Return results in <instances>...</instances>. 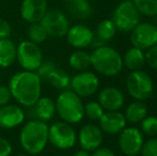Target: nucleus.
I'll use <instances>...</instances> for the list:
<instances>
[{"label": "nucleus", "mask_w": 157, "mask_h": 156, "mask_svg": "<svg viewBox=\"0 0 157 156\" xmlns=\"http://www.w3.org/2000/svg\"><path fill=\"white\" fill-rule=\"evenodd\" d=\"M42 80L35 72L25 71L14 74L9 81V89L18 104L25 107L34 105L41 97Z\"/></svg>", "instance_id": "1"}, {"label": "nucleus", "mask_w": 157, "mask_h": 156, "mask_svg": "<svg viewBox=\"0 0 157 156\" xmlns=\"http://www.w3.org/2000/svg\"><path fill=\"white\" fill-rule=\"evenodd\" d=\"M48 126L46 122L30 120L23 126L19 134L21 146L30 155L40 154L48 142Z\"/></svg>", "instance_id": "2"}, {"label": "nucleus", "mask_w": 157, "mask_h": 156, "mask_svg": "<svg viewBox=\"0 0 157 156\" xmlns=\"http://www.w3.org/2000/svg\"><path fill=\"white\" fill-rule=\"evenodd\" d=\"M91 65L101 75L116 76L122 71V56L114 48L109 46H99L93 50L91 55Z\"/></svg>", "instance_id": "3"}, {"label": "nucleus", "mask_w": 157, "mask_h": 156, "mask_svg": "<svg viewBox=\"0 0 157 156\" xmlns=\"http://www.w3.org/2000/svg\"><path fill=\"white\" fill-rule=\"evenodd\" d=\"M55 103L56 111L64 122L76 124L85 117V106L82 101L71 90H63Z\"/></svg>", "instance_id": "4"}, {"label": "nucleus", "mask_w": 157, "mask_h": 156, "mask_svg": "<svg viewBox=\"0 0 157 156\" xmlns=\"http://www.w3.org/2000/svg\"><path fill=\"white\" fill-rule=\"evenodd\" d=\"M126 89L137 101L147 100L153 95L154 85L151 76L141 70L132 71L126 78Z\"/></svg>", "instance_id": "5"}, {"label": "nucleus", "mask_w": 157, "mask_h": 156, "mask_svg": "<svg viewBox=\"0 0 157 156\" xmlns=\"http://www.w3.org/2000/svg\"><path fill=\"white\" fill-rule=\"evenodd\" d=\"M112 21L118 30L130 32L140 23V12L132 0H124L114 10Z\"/></svg>", "instance_id": "6"}, {"label": "nucleus", "mask_w": 157, "mask_h": 156, "mask_svg": "<svg viewBox=\"0 0 157 156\" xmlns=\"http://www.w3.org/2000/svg\"><path fill=\"white\" fill-rule=\"evenodd\" d=\"M77 135L70 123L56 122L48 128V141L59 150H68L76 143Z\"/></svg>", "instance_id": "7"}, {"label": "nucleus", "mask_w": 157, "mask_h": 156, "mask_svg": "<svg viewBox=\"0 0 157 156\" xmlns=\"http://www.w3.org/2000/svg\"><path fill=\"white\" fill-rule=\"evenodd\" d=\"M16 60L25 71L35 72L43 62V52L37 44L31 41H23L17 46Z\"/></svg>", "instance_id": "8"}, {"label": "nucleus", "mask_w": 157, "mask_h": 156, "mask_svg": "<svg viewBox=\"0 0 157 156\" xmlns=\"http://www.w3.org/2000/svg\"><path fill=\"white\" fill-rule=\"evenodd\" d=\"M40 23L47 31L48 36L62 38L70 29V21L63 12L59 10H47Z\"/></svg>", "instance_id": "9"}, {"label": "nucleus", "mask_w": 157, "mask_h": 156, "mask_svg": "<svg viewBox=\"0 0 157 156\" xmlns=\"http://www.w3.org/2000/svg\"><path fill=\"white\" fill-rule=\"evenodd\" d=\"M132 46L140 49H149L157 44V27L151 23H139L130 31Z\"/></svg>", "instance_id": "10"}, {"label": "nucleus", "mask_w": 157, "mask_h": 156, "mask_svg": "<svg viewBox=\"0 0 157 156\" xmlns=\"http://www.w3.org/2000/svg\"><path fill=\"white\" fill-rule=\"evenodd\" d=\"M71 88L79 97L93 95L99 87L98 77L92 72H81L71 78Z\"/></svg>", "instance_id": "11"}, {"label": "nucleus", "mask_w": 157, "mask_h": 156, "mask_svg": "<svg viewBox=\"0 0 157 156\" xmlns=\"http://www.w3.org/2000/svg\"><path fill=\"white\" fill-rule=\"evenodd\" d=\"M143 135L136 127L124 128L119 137V146L127 156H136L141 151L143 144Z\"/></svg>", "instance_id": "12"}, {"label": "nucleus", "mask_w": 157, "mask_h": 156, "mask_svg": "<svg viewBox=\"0 0 157 156\" xmlns=\"http://www.w3.org/2000/svg\"><path fill=\"white\" fill-rule=\"evenodd\" d=\"M56 112V103L48 96H41L34 105L27 107L26 116L32 120H39L42 122H48Z\"/></svg>", "instance_id": "13"}, {"label": "nucleus", "mask_w": 157, "mask_h": 156, "mask_svg": "<svg viewBox=\"0 0 157 156\" xmlns=\"http://www.w3.org/2000/svg\"><path fill=\"white\" fill-rule=\"evenodd\" d=\"M78 141L81 149L86 151H94L99 148L103 142V131L94 124H87L80 129Z\"/></svg>", "instance_id": "14"}, {"label": "nucleus", "mask_w": 157, "mask_h": 156, "mask_svg": "<svg viewBox=\"0 0 157 156\" xmlns=\"http://www.w3.org/2000/svg\"><path fill=\"white\" fill-rule=\"evenodd\" d=\"M66 39L70 45H72L73 47L82 49V48L89 47L93 43L94 34L92 30L87 26L75 25L73 27H70L66 33Z\"/></svg>", "instance_id": "15"}, {"label": "nucleus", "mask_w": 157, "mask_h": 156, "mask_svg": "<svg viewBox=\"0 0 157 156\" xmlns=\"http://www.w3.org/2000/svg\"><path fill=\"white\" fill-rule=\"evenodd\" d=\"M47 12V0H24L21 6V15L26 21L40 23Z\"/></svg>", "instance_id": "16"}, {"label": "nucleus", "mask_w": 157, "mask_h": 156, "mask_svg": "<svg viewBox=\"0 0 157 156\" xmlns=\"http://www.w3.org/2000/svg\"><path fill=\"white\" fill-rule=\"evenodd\" d=\"M25 111L17 105H4L0 107V127L14 128L25 121Z\"/></svg>", "instance_id": "17"}, {"label": "nucleus", "mask_w": 157, "mask_h": 156, "mask_svg": "<svg viewBox=\"0 0 157 156\" xmlns=\"http://www.w3.org/2000/svg\"><path fill=\"white\" fill-rule=\"evenodd\" d=\"M126 119L124 115L119 111H107L104 112L101 118L99 119V128L101 131L109 134V135H117L121 133L125 128Z\"/></svg>", "instance_id": "18"}, {"label": "nucleus", "mask_w": 157, "mask_h": 156, "mask_svg": "<svg viewBox=\"0 0 157 156\" xmlns=\"http://www.w3.org/2000/svg\"><path fill=\"white\" fill-rule=\"evenodd\" d=\"M98 103L108 111H117L122 108L124 104V95L119 89L108 87L99 92Z\"/></svg>", "instance_id": "19"}, {"label": "nucleus", "mask_w": 157, "mask_h": 156, "mask_svg": "<svg viewBox=\"0 0 157 156\" xmlns=\"http://www.w3.org/2000/svg\"><path fill=\"white\" fill-rule=\"evenodd\" d=\"M17 46L10 39L0 40V67H9L16 61Z\"/></svg>", "instance_id": "20"}, {"label": "nucleus", "mask_w": 157, "mask_h": 156, "mask_svg": "<svg viewBox=\"0 0 157 156\" xmlns=\"http://www.w3.org/2000/svg\"><path fill=\"white\" fill-rule=\"evenodd\" d=\"M123 65L132 71L141 70L145 63V55L142 52V49L137 47H132L125 52L122 58Z\"/></svg>", "instance_id": "21"}, {"label": "nucleus", "mask_w": 157, "mask_h": 156, "mask_svg": "<svg viewBox=\"0 0 157 156\" xmlns=\"http://www.w3.org/2000/svg\"><path fill=\"white\" fill-rule=\"evenodd\" d=\"M147 115V105L142 101H136L127 106L125 111V119L130 123H139Z\"/></svg>", "instance_id": "22"}, {"label": "nucleus", "mask_w": 157, "mask_h": 156, "mask_svg": "<svg viewBox=\"0 0 157 156\" xmlns=\"http://www.w3.org/2000/svg\"><path fill=\"white\" fill-rule=\"evenodd\" d=\"M70 12L81 19L88 18L92 14V8L88 0H64Z\"/></svg>", "instance_id": "23"}, {"label": "nucleus", "mask_w": 157, "mask_h": 156, "mask_svg": "<svg viewBox=\"0 0 157 156\" xmlns=\"http://www.w3.org/2000/svg\"><path fill=\"white\" fill-rule=\"evenodd\" d=\"M45 81H47V82L49 83L52 87H54L55 89L62 90L63 91V90H66L70 87L71 78H70V76H68V74L66 73L64 70L56 67L54 71L50 72Z\"/></svg>", "instance_id": "24"}, {"label": "nucleus", "mask_w": 157, "mask_h": 156, "mask_svg": "<svg viewBox=\"0 0 157 156\" xmlns=\"http://www.w3.org/2000/svg\"><path fill=\"white\" fill-rule=\"evenodd\" d=\"M68 63H70L71 67L74 69L75 71H87L91 67V57L87 51L77 50V51H74L70 56Z\"/></svg>", "instance_id": "25"}, {"label": "nucleus", "mask_w": 157, "mask_h": 156, "mask_svg": "<svg viewBox=\"0 0 157 156\" xmlns=\"http://www.w3.org/2000/svg\"><path fill=\"white\" fill-rule=\"evenodd\" d=\"M117 30L118 29H117L113 21L110 19H104L97 25V38L101 41H109L116 36Z\"/></svg>", "instance_id": "26"}, {"label": "nucleus", "mask_w": 157, "mask_h": 156, "mask_svg": "<svg viewBox=\"0 0 157 156\" xmlns=\"http://www.w3.org/2000/svg\"><path fill=\"white\" fill-rule=\"evenodd\" d=\"M28 36L29 41L35 44H41L47 40L48 33L41 23H32L28 28Z\"/></svg>", "instance_id": "27"}, {"label": "nucleus", "mask_w": 157, "mask_h": 156, "mask_svg": "<svg viewBox=\"0 0 157 156\" xmlns=\"http://www.w3.org/2000/svg\"><path fill=\"white\" fill-rule=\"evenodd\" d=\"M140 14L145 16L157 15V0H132Z\"/></svg>", "instance_id": "28"}, {"label": "nucleus", "mask_w": 157, "mask_h": 156, "mask_svg": "<svg viewBox=\"0 0 157 156\" xmlns=\"http://www.w3.org/2000/svg\"><path fill=\"white\" fill-rule=\"evenodd\" d=\"M85 115L92 121H99L104 115V108L97 102H89L85 106Z\"/></svg>", "instance_id": "29"}, {"label": "nucleus", "mask_w": 157, "mask_h": 156, "mask_svg": "<svg viewBox=\"0 0 157 156\" xmlns=\"http://www.w3.org/2000/svg\"><path fill=\"white\" fill-rule=\"evenodd\" d=\"M141 131L147 136L157 135V118L145 117L141 121Z\"/></svg>", "instance_id": "30"}, {"label": "nucleus", "mask_w": 157, "mask_h": 156, "mask_svg": "<svg viewBox=\"0 0 157 156\" xmlns=\"http://www.w3.org/2000/svg\"><path fill=\"white\" fill-rule=\"evenodd\" d=\"M56 67V64H55V62L52 60H43V62L40 64V67H37L35 73L41 78V80H46V78L49 75L50 72L54 71Z\"/></svg>", "instance_id": "31"}, {"label": "nucleus", "mask_w": 157, "mask_h": 156, "mask_svg": "<svg viewBox=\"0 0 157 156\" xmlns=\"http://www.w3.org/2000/svg\"><path fill=\"white\" fill-rule=\"evenodd\" d=\"M140 153L142 156H157V138H151L143 142Z\"/></svg>", "instance_id": "32"}, {"label": "nucleus", "mask_w": 157, "mask_h": 156, "mask_svg": "<svg viewBox=\"0 0 157 156\" xmlns=\"http://www.w3.org/2000/svg\"><path fill=\"white\" fill-rule=\"evenodd\" d=\"M145 61L151 67L157 70V44L149 48L147 52L145 54Z\"/></svg>", "instance_id": "33"}, {"label": "nucleus", "mask_w": 157, "mask_h": 156, "mask_svg": "<svg viewBox=\"0 0 157 156\" xmlns=\"http://www.w3.org/2000/svg\"><path fill=\"white\" fill-rule=\"evenodd\" d=\"M12 98V94L6 86H0V107L8 105Z\"/></svg>", "instance_id": "34"}, {"label": "nucleus", "mask_w": 157, "mask_h": 156, "mask_svg": "<svg viewBox=\"0 0 157 156\" xmlns=\"http://www.w3.org/2000/svg\"><path fill=\"white\" fill-rule=\"evenodd\" d=\"M11 25L3 18H0V40L8 39L11 36Z\"/></svg>", "instance_id": "35"}, {"label": "nucleus", "mask_w": 157, "mask_h": 156, "mask_svg": "<svg viewBox=\"0 0 157 156\" xmlns=\"http://www.w3.org/2000/svg\"><path fill=\"white\" fill-rule=\"evenodd\" d=\"M12 153V144L6 138H0V156H10Z\"/></svg>", "instance_id": "36"}, {"label": "nucleus", "mask_w": 157, "mask_h": 156, "mask_svg": "<svg viewBox=\"0 0 157 156\" xmlns=\"http://www.w3.org/2000/svg\"><path fill=\"white\" fill-rule=\"evenodd\" d=\"M92 156H116L114 153L111 150L107 148H98L96 150H94V153Z\"/></svg>", "instance_id": "37"}, {"label": "nucleus", "mask_w": 157, "mask_h": 156, "mask_svg": "<svg viewBox=\"0 0 157 156\" xmlns=\"http://www.w3.org/2000/svg\"><path fill=\"white\" fill-rule=\"evenodd\" d=\"M73 156H90V154H89V152L86 150H79V151H77Z\"/></svg>", "instance_id": "38"}, {"label": "nucleus", "mask_w": 157, "mask_h": 156, "mask_svg": "<svg viewBox=\"0 0 157 156\" xmlns=\"http://www.w3.org/2000/svg\"><path fill=\"white\" fill-rule=\"evenodd\" d=\"M16 156H26V155H16Z\"/></svg>", "instance_id": "39"}, {"label": "nucleus", "mask_w": 157, "mask_h": 156, "mask_svg": "<svg viewBox=\"0 0 157 156\" xmlns=\"http://www.w3.org/2000/svg\"><path fill=\"white\" fill-rule=\"evenodd\" d=\"M156 16H157V15H156Z\"/></svg>", "instance_id": "40"}]
</instances>
